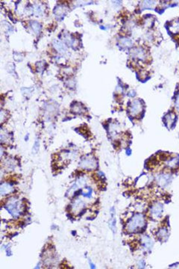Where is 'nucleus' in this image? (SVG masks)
Wrapping results in <instances>:
<instances>
[{
    "label": "nucleus",
    "mask_w": 179,
    "mask_h": 269,
    "mask_svg": "<svg viewBox=\"0 0 179 269\" xmlns=\"http://www.w3.org/2000/svg\"><path fill=\"white\" fill-rule=\"evenodd\" d=\"M145 225V218L141 214H136L126 225V230L129 232H134L142 229Z\"/></svg>",
    "instance_id": "obj_1"
},
{
    "label": "nucleus",
    "mask_w": 179,
    "mask_h": 269,
    "mask_svg": "<svg viewBox=\"0 0 179 269\" xmlns=\"http://www.w3.org/2000/svg\"><path fill=\"white\" fill-rule=\"evenodd\" d=\"M5 208L13 217H18L22 211V202L16 197H11L6 202Z\"/></svg>",
    "instance_id": "obj_2"
},
{
    "label": "nucleus",
    "mask_w": 179,
    "mask_h": 269,
    "mask_svg": "<svg viewBox=\"0 0 179 269\" xmlns=\"http://www.w3.org/2000/svg\"><path fill=\"white\" fill-rule=\"evenodd\" d=\"M79 166L85 170H94L97 167V163L94 158L88 155L82 158Z\"/></svg>",
    "instance_id": "obj_3"
},
{
    "label": "nucleus",
    "mask_w": 179,
    "mask_h": 269,
    "mask_svg": "<svg viewBox=\"0 0 179 269\" xmlns=\"http://www.w3.org/2000/svg\"><path fill=\"white\" fill-rule=\"evenodd\" d=\"M130 114L133 117H137L143 111V103L139 99L132 101L129 108Z\"/></svg>",
    "instance_id": "obj_4"
},
{
    "label": "nucleus",
    "mask_w": 179,
    "mask_h": 269,
    "mask_svg": "<svg viewBox=\"0 0 179 269\" xmlns=\"http://www.w3.org/2000/svg\"><path fill=\"white\" fill-rule=\"evenodd\" d=\"M163 211V205L160 202H155L151 208V214L154 218L160 217Z\"/></svg>",
    "instance_id": "obj_5"
},
{
    "label": "nucleus",
    "mask_w": 179,
    "mask_h": 269,
    "mask_svg": "<svg viewBox=\"0 0 179 269\" xmlns=\"http://www.w3.org/2000/svg\"><path fill=\"white\" fill-rule=\"evenodd\" d=\"M131 55L134 58H138V59L142 60V61L146 58V54L142 48H135V49H132Z\"/></svg>",
    "instance_id": "obj_6"
},
{
    "label": "nucleus",
    "mask_w": 179,
    "mask_h": 269,
    "mask_svg": "<svg viewBox=\"0 0 179 269\" xmlns=\"http://www.w3.org/2000/svg\"><path fill=\"white\" fill-rule=\"evenodd\" d=\"M84 208H85V202L81 199L76 200L72 205V209L75 213H79Z\"/></svg>",
    "instance_id": "obj_7"
},
{
    "label": "nucleus",
    "mask_w": 179,
    "mask_h": 269,
    "mask_svg": "<svg viewBox=\"0 0 179 269\" xmlns=\"http://www.w3.org/2000/svg\"><path fill=\"white\" fill-rule=\"evenodd\" d=\"M13 190L14 189H13V186L9 183H7V182L1 183V187H0V192H1V194L2 196L10 194V193L13 192Z\"/></svg>",
    "instance_id": "obj_8"
},
{
    "label": "nucleus",
    "mask_w": 179,
    "mask_h": 269,
    "mask_svg": "<svg viewBox=\"0 0 179 269\" xmlns=\"http://www.w3.org/2000/svg\"><path fill=\"white\" fill-rule=\"evenodd\" d=\"M175 121V115L173 112H169L164 117V122L166 123V126H167L169 129H171L172 126H173L174 123Z\"/></svg>",
    "instance_id": "obj_9"
},
{
    "label": "nucleus",
    "mask_w": 179,
    "mask_h": 269,
    "mask_svg": "<svg viewBox=\"0 0 179 269\" xmlns=\"http://www.w3.org/2000/svg\"><path fill=\"white\" fill-rule=\"evenodd\" d=\"M53 46L54 48L58 51V52L60 53L63 54L64 52H66L67 51V47H66V45L64 44V43H62L61 41H59V40H55L53 41Z\"/></svg>",
    "instance_id": "obj_10"
},
{
    "label": "nucleus",
    "mask_w": 179,
    "mask_h": 269,
    "mask_svg": "<svg viewBox=\"0 0 179 269\" xmlns=\"http://www.w3.org/2000/svg\"><path fill=\"white\" fill-rule=\"evenodd\" d=\"M157 182L160 186H166L170 181V176L166 174H162L157 177Z\"/></svg>",
    "instance_id": "obj_11"
},
{
    "label": "nucleus",
    "mask_w": 179,
    "mask_h": 269,
    "mask_svg": "<svg viewBox=\"0 0 179 269\" xmlns=\"http://www.w3.org/2000/svg\"><path fill=\"white\" fill-rule=\"evenodd\" d=\"M157 237L162 241H165L168 238V229L166 227H163L157 232Z\"/></svg>",
    "instance_id": "obj_12"
},
{
    "label": "nucleus",
    "mask_w": 179,
    "mask_h": 269,
    "mask_svg": "<svg viewBox=\"0 0 179 269\" xmlns=\"http://www.w3.org/2000/svg\"><path fill=\"white\" fill-rule=\"evenodd\" d=\"M142 241L144 247H145L146 250H149L152 247V241L151 240V238L149 237H148L147 235H144L142 238Z\"/></svg>",
    "instance_id": "obj_13"
},
{
    "label": "nucleus",
    "mask_w": 179,
    "mask_h": 269,
    "mask_svg": "<svg viewBox=\"0 0 179 269\" xmlns=\"http://www.w3.org/2000/svg\"><path fill=\"white\" fill-rule=\"evenodd\" d=\"M72 108V111L75 114H82L84 112V107L82 104L80 103H78V102H76L75 104H73V106L71 107Z\"/></svg>",
    "instance_id": "obj_14"
},
{
    "label": "nucleus",
    "mask_w": 179,
    "mask_h": 269,
    "mask_svg": "<svg viewBox=\"0 0 179 269\" xmlns=\"http://www.w3.org/2000/svg\"><path fill=\"white\" fill-rule=\"evenodd\" d=\"M66 11H67V8L62 5L57 6V7L55 8V10H54V13H55V14L57 16H59V17L60 16H64Z\"/></svg>",
    "instance_id": "obj_15"
},
{
    "label": "nucleus",
    "mask_w": 179,
    "mask_h": 269,
    "mask_svg": "<svg viewBox=\"0 0 179 269\" xmlns=\"http://www.w3.org/2000/svg\"><path fill=\"white\" fill-rule=\"evenodd\" d=\"M57 105H55L54 103L52 104H48L46 105V112L48 113V115H51V114H54L57 111Z\"/></svg>",
    "instance_id": "obj_16"
},
{
    "label": "nucleus",
    "mask_w": 179,
    "mask_h": 269,
    "mask_svg": "<svg viewBox=\"0 0 179 269\" xmlns=\"http://www.w3.org/2000/svg\"><path fill=\"white\" fill-rule=\"evenodd\" d=\"M31 28L33 29V31L35 32V34H38L40 32V30H41V25L37 21H31Z\"/></svg>",
    "instance_id": "obj_17"
},
{
    "label": "nucleus",
    "mask_w": 179,
    "mask_h": 269,
    "mask_svg": "<svg viewBox=\"0 0 179 269\" xmlns=\"http://www.w3.org/2000/svg\"><path fill=\"white\" fill-rule=\"evenodd\" d=\"M178 158H171V159H169V161L166 162V164H167V165L169 166V167H172V168H173V167H176L177 164H178Z\"/></svg>",
    "instance_id": "obj_18"
},
{
    "label": "nucleus",
    "mask_w": 179,
    "mask_h": 269,
    "mask_svg": "<svg viewBox=\"0 0 179 269\" xmlns=\"http://www.w3.org/2000/svg\"><path fill=\"white\" fill-rule=\"evenodd\" d=\"M154 4V1H145L142 3V7L145 8H151L152 7L153 4Z\"/></svg>",
    "instance_id": "obj_19"
},
{
    "label": "nucleus",
    "mask_w": 179,
    "mask_h": 269,
    "mask_svg": "<svg viewBox=\"0 0 179 269\" xmlns=\"http://www.w3.org/2000/svg\"><path fill=\"white\" fill-rule=\"evenodd\" d=\"M120 43H121V44L123 45V46H131L132 43L131 41L128 38H123L121 40V42H120Z\"/></svg>",
    "instance_id": "obj_20"
},
{
    "label": "nucleus",
    "mask_w": 179,
    "mask_h": 269,
    "mask_svg": "<svg viewBox=\"0 0 179 269\" xmlns=\"http://www.w3.org/2000/svg\"><path fill=\"white\" fill-rule=\"evenodd\" d=\"M36 66H37V70H38L39 72H42L45 67V63L43 62V61H40V62L37 63Z\"/></svg>",
    "instance_id": "obj_21"
},
{
    "label": "nucleus",
    "mask_w": 179,
    "mask_h": 269,
    "mask_svg": "<svg viewBox=\"0 0 179 269\" xmlns=\"http://www.w3.org/2000/svg\"><path fill=\"white\" fill-rule=\"evenodd\" d=\"M6 164H7V167H9L10 169H13L15 166H16V163H15L14 161H13V160L12 159L8 160V161L6 162Z\"/></svg>",
    "instance_id": "obj_22"
},
{
    "label": "nucleus",
    "mask_w": 179,
    "mask_h": 269,
    "mask_svg": "<svg viewBox=\"0 0 179 269\" xmlns=\"http://www.w3.org/2000/svg\"><path fill=\"white\" fill-rule=\"evenodd\" d=\"M33 10H34V13H37V14H41L42 12H43L42 11L41 7L39 5H36V4L34 6V9H33Z\"/></svg>",
    "instance_id": "obj_23"
},
{
    "label": "nucleus",
    "mask_w": 179,
    "mask_h": 269,
    "mask_svg": "<svg viewBox=\"0 0 179 269\" xmlns=\"http://www.w3.org/2000/svg\"><path fill=\"white\" fill-rule=\"evenodd\" d=\"M38 148H39V140L37 139V140H36V142H35V144H34V148H33V150H34V152H37V149H38Z\"/></svg>",
    "instance_id": "obj_24"
},
{
    "label": "nucleus",
    "mask_w": 179,
    "mask_h": 269,
    "mask_svg": "<svg viewBox=\"0 0 179 269\" xmlns=\"http://www.w3.org/2000/svg\"><path fill=\"white\" fill-rule=\"evenodd\" d=\"M175 107H176L177 110L179 111V94H178V97H177L176 101H175Z\"/></svg>",
    "instance_id": "obj_25"
},
{
    "label": "nucleus",
    "mask_w": 179,
    "mask_h": 269,
    "mask_svg": "<svg viewBox=\"0 0 179 269\" xmlns=\"http://www.w3.org/2000/svg\"><path fill=\"white\" fill-rule=\"evenodd\" d=\"M4 111H1V122L3 123L4 121Z\"/></svg>",
    "instance_id": "obj_26"
},
{
    "label": "nucleus",
    "mask_w": 179,
    "mask_h": 269,
    "mask_svg": "<svg viewBox=\"0 0 179 269\" xmlns=\"http://www.w3.org/2000/svg\"><path fill=\"white\" fill-rule=\"evenodd\" d=\"M89 263L90 264V265H91V268H95V265H93V264L92 263V262H90V261H89Z\"/></svg>",
    "instance_id": "obj_27"
}]
</instances>
